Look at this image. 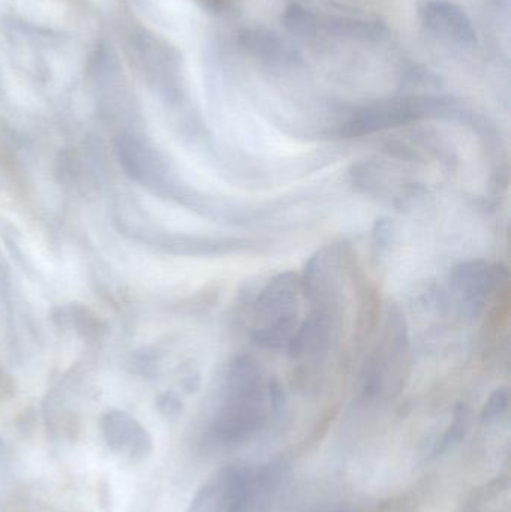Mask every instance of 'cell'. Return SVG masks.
<instances>
[{
    "label": "cell",
    "mask_w": 511,
    "mask_h": 512,
    "mask_svg": "<svg viewBox=\"0 0 511 512\" xmlns=\"http://www.w3.org/2000/svg\"><path fill=\"white\" fill-rule=\"evenodd\" d=\"M270 385L266 384L257 361L252 358L242 357L233 364L224 405L213 427L219 442L239 444L263 427L267 403H272Z\"/></svg>",
    "instance_id": "6da1fadb"
},
{
    "label": "cell",
    "mask_w": 511,
    "mask_h": 512,
    "mask_svg": "<svg viewBox=\"0 0 511 512\" xmlns=\"http://www.w3.org/2000/svg\"><path fill=\"white\" fill-rule=\"evenodd\" d=\"M300 295L302 283L294 274L287 273L270 280L263 289L254 312L255 343L270 349H290L299 336Z\"/></svg>",
    "instance_id": "7a4b0ae2"
},
{
    "label": "cell",
    "mask_w": 511,
    "mask_h": 512,
    "mask_svg": "<svg viewBox=\"0 0 511 512\" xmlns=\"http://www.w3.org/2000/svg\"><path fill=\"white\" fill-rule=\"evenodd\" d=\"M435 107L437 102L432 99H398V101L384 102L356 114L345 128V134L354 137V135L372 134L393 126L405 125L426 116Z\"/></svg>",
    "instance_id": "3957f363"
},
{
    "label": "cell",
    "mask_w": 511,
    "mask_h": 512,
    "mask_svg": "<svg viewBox=\"0 0 511 512\" xmlns=\"http://www.w3.org/2000/svg\"><path fill=\"white\" fill-rule=\"evenodd\" d=\"M422 21L428 32L461 47L477 45V33L470 15L456 3L431 2L423 8Z\"/></svg>",
    "instance_id": "277c9868"
},
{
    "label": "cell",
    "mask_w": 511,
    "mask_h": 512,
    "mask_svg": "<svg viewBox=\"0 0 511 512\" xmlns=\"http://www.w3.org/2000/svg\"><path fill=\"white\" fill-rule=\"evenodd\" d=\"M102 433L111 450L128 454L132 459H143L152 451V438L147 430L125 412L105 415Z\"/></svg>",
    "instance_id": "5b68a950"
},
{
    "label": "cell",
    "mask_w": 511,
    "mask_h": 512,
    "mask_svg": "<svg viewBox=\"0 0 511 512\" xmlns=\"http://www.w3.org/2000/svg\"><path fill=\"white\" fill-rule=\"evenodd\" d=\"M453 286L471 307L483 306L498 285V271L485 262H468L453 271Z\"/></svg>",
    "instance_id": "8992f818"
},
{
    "label": "cell",
    "mask_w": 511,
    "mask_h": 512,
    "mask_svg": "<svg viewBox=\"0 0 511 512\" xmlns=\"http://www.w3.org/2000/svg\"><path fill=\"white\" fill-rule=\"evenodd\" d=\"M240 44L249 54L270 65H293L299 56L285 39L266 29L245 30L240 35Z\"/></svg>",
    "instance_id": "52a82bcc"
},
{
    "label": "cell",
    "mask_w": 511,
    "mask_h": 512,
    "mask_svg": "<svg viewBox=\"0 0 511 512\" xmlns=\"http://www.w3.org/2000/svg\"><path fill=\"white\" fill-rule=\"evenodd\" d=\"M354 39V41H378L386 35V27L380 21L351 17L318 18V33Z\"/></svg>",
    "instance_id": "ba28073f"
},
{
    "label": "cell",
    "mask_w": 511,
    "mask_h": 512,
    "mask_svg": "<svg viewBox=\"0 0 511 512\" xmlns=\"http://www.w3.org/2000/svg\"><path fill=\"white\" fill-rule=\"evenodd\" d=\"M318 15L300 5H290L282 15L284 26L293 35L312 38L318 35Z\"/></svg>",
    "instance_id": "9c48e42d"
},
{
    "label": "cell",
    "mask_w": 511,
    "mask_h": 512,
    "mask_svg": "<svg viewBox=\"0 0 511 512\" xmlns=\"http://www.w3.org/2000/svg\"><path fill=\"white\" fill-rule=\"evenodd\" d=\"M470 423V411H468L467 406H459L452 426H450L449 429H447V432L444 433L441 441H438V444L435 445L434 456H441V454L449 451L450 448L458 445L459 442L465 438V435H467L468 429H470Z\"/></svg>",
    "instance_id": "30bf717a"
},
{
    "label": "cell",
    "mask_w": 511,
    "mask_h": 512,
    "mask_svg": "<svg viewBox=\"0 0 511 512\" xmlns=\"http://www.w3.org/2000/svg\"><path fill=\"white\" fill-rule=\"evenodd\" d=\"M509 399V391L506 388L495 391L486 403L485 409H483V421L491 423V421L498 420L501 415L506 414L507 409H509Z\"/></svg>",
    "instance_id": "8fae6325"
},
{
    "label": "cell",
    "mask_w": 511,
    "mask_h": 512,
    "mask_svg": "<svg viewBox=\"0 0 511 512\" xmlns=\"http://www.w3.org/2000/svg\"><path fill=\"white\" fill-rule=\"evenodd\" d=\"M204 9H207L209 12H213V14H219V12L224 11L227 8L230 0H197Z\"/></svg>",
    "instance_id": "7c38bea8"
},
{
    "label": "cell",
    "mask_w": 511,
    "mask_h": 512,
    "mask_svg": "<svg viewBox=\"0 0 511 512\" xmlns=\"http://www.w3.org/2000/svg\"><path fill=\"white\" fill-rule=\"evenodd\" d=\"M329 512H348V511H345V510H333V511H329Z\"/></svg>",
    "instance_id": "4fadbf2b"
}]
</instances>
